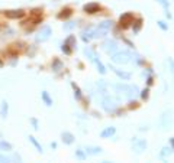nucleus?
Wrapping results in <instances>:
<instances>
[{"label":"nucleus","mask_w":174,"mask_h":163,"mask_svg":"<svg viewBox=\"0 0 174 163\" xmlns=\"http://www.w3.org/2000/svg\"><path fill=\"white\" fill-rule=\"evenodd\" d=\"M115 133H116L115 127H106V129L100 133V137H102V139H109V137H112Z\"/></svg>","instance_id":"10"},{"label":"nucleus","mask_w":174,"mask_h":163,"mask_svg":"<svg viewBox=\"0 0 174 163\" xmlns=\"http://www.w3.org/2000/svg\"><path fill=\"white\" fill-rule=\"evenodd\" d=\"M84 152L86 155H99V153H102V149L97 146H87Z\"/></svg>","instance_id":"11"},{"label":"nucleus","mask_w":174,"mask_h":163,"mask_svg":"<svg viewBox=\"0 0 174 163\" xmlns=\"http://www.w3.org/2000/svg\"><path fill=\"white\" fill-rule=\"evenodd\" d=\"M157 25L160 26V28H161L162 30H168V26L166 25V22H162V20H158V22H157Z\"/></svg>","instance_id":"28"},{"label":"nucleus","mask_w":174,"mask_h":163,"mask_svg":"<svg viewBox=\"0 0 174 163\" xmlns=\"http://www.w3.org/2000/svg\"><path fill=\"white\" fill-rule=\"evenodd\" d=\"M61 137H63V142L65 143V144H71V143L74 142V136H73L71 133H68V131H64V133L61 134Z\"/></svg>","instance_id":"12"},{"label":"nucleus","mask_w":174,"mask_h":163,"mask_svg":"<svg viewBox=\"0 0 174 163\" xmlns=\"http://www.w3.org/2000/svg\"><path fill=\"white\" fill-rule=\"evenodd\" d=\"M0 150L2 152H10L12 150V144L7 142H0Z\"/></svg>","instance_id":"17"},{"label":"nucleus","mask_w":174,"mask_h":163,"mask_svg":"<svg viewBox=\"0 0 174 163\" xmlns=\"http://www.w3.org/2000/svg\"><path fill=\"white\" fill-rule=\"evenodd\" d=\"M158 3H160L162 7L166 9V16L168 17V19H171V15L168 13V2H167V0H158Z\"/></svg>","instance_id":"18"},{"label":"nucleus","mask_w":174,"mask_h":163,"mask_svg":"<svg viewBox=\"0 0 174 163\" xmlns=\"http://www.w3.org/2000/svg\"><path fill=\"white\" fill-rule=\"evenodd\" d=\"M31 123H32V126H34L35 130L39 129V124H38V120H36V118H31Z\"/></svg>","instance_id":"29"},{"label":"nucleus","mask_w":174,"mask_h":163,"mask_svg":"<svg viewBox=\"0 0 174 163\" xmlns=\"http://www.w3.org/2000/svg\"><path fill=\"white\" fill-rule=\"evenodd\" d=\"M94 38V30L93 28H86L83 32H81V39H83V42H86V43H89L92 39Z\"/></svg>","instance_id":"4"},{"label":"nucleus","mask_w":174,"mask_h":163,"mask_svg":"<svg viewBox=\"0 0 174 163\" xmlns=\"http://www.w3.org/2000/svg\"><path fill=\"white\" fill-rule=\"evenodd\" d=\"M70 15H71V10H70V9H65V10H63V13H59L58 17L59 19H63V17H68Z\"/></svg>","instance_id":"25"},{"label":"nucleus","mask_w":174,"mask_h":163,"mask_svg":"<svg viewBox=\"0 0 174 163\" xmlns=\"http://www.w3.org/2000/svg\"><path fill=\"white\" fill-rule=\"evenodd\" d=\"M112 61L115 64H119V65H125L131 61V55L128 54V52H116V54H112Z\"/></svg>","instance_id":"2"},{"label":"nucleus","mask_w":174,"mask_h":163,"mask_svg":"<svg viewBox=\"0 0 174 163\" xmlns=\"http://www.w3.org/2000/svg\"><path fill=\"white\" fill-rule=\"evenodd\" d=\"M112 69H113V72H115L119 78H122V80H129V78H131V74H129V72L119 71V69H116V68H112Z\"/></svg>","instance_id":"13"},{"label":"nucleus","mask_w":174,"mask_h":163,"mask_svg":"<svg viewBox=\"0 0 174 163\" xmlns=\"http://www.w3.org/2000/svg\"><path fill=\"white\" fill-rule=\"evenodd\" d=\"M74 26H76V22H68V23L64 25V30H71Z\"/></svg>","instance_id":"26"},{"label":"nucleus","mask_w":174,"mask_h":163,"mask_svg":"<svg viewBox=\"0 0 174 163\" xmlns=\"http://www.w3.org/2000/svg\"><path fill=\"white\" fill-rule=\"evenodd\" d=\"M103 48L107 54H115V51L118 49V43L115 41H106L103 43Z\"/></svg>","instance_id":"6"},{"label":"nucleus","mask_w":174,"mask_h":163,"mask_svg":"<svg viewBox=\"0 0 174 163\" xmlns=\"http://www.w3.org/2000/svg\"><path fill=\"white\" fill-rule=\"evenodd\" d=\"M51 33H52V30H51V28L48 25H45V26H42L41 28V30L38 32V35H36V41L38 42H45L47 41L49 36H51Z\"/></svg>","instance_id":"3"},{"label":"nucleus","mask_w":174,"mask_h":163,"mask_svg":"<svg viewBox=\"0 0 174 163\" xmlns=\"http://www.w3.org/2000/svg\"><path fill=\"white\" fill-rule=\"evenodd\" d=\"M7 111H9V105L6 101H2V108H0V114L2 117H6L7 116Z\"/></svg>","instance_id":"16"},{"label":"nucleus","mask_w":174,"mask_h":163,"mask_svg":"<svg viewBox=\"0 0 174 163\" xmlns=\"http://www.w3.org/2000/svg\"><path fill=\"white\" fill-rule=\"evenodd\" d=\"M64 43H67L70 48H74V46H76V38H74L73 35H70V36L65 39V42H64Z\"/></svg>","instance_id":"19"},{"label":"nucleus","mask_w":174,"mask_h":163,"mask_svg":"<svg viewBox=\"0 0 174 163\" xmlns=\"http://www.w3.org/2000/svg\"><path fill=\"white\" fill-rule=\"evenodd\" d=\"M41 97H42V100H44V103L49 107V105H52V100H51V97L48 95V92L47 91H42L41 92Z\"/></svg>","instance_id":"15"},{"label":"nucleus","mask_w":174,"mask_h":163,"mask_svg":"<svg viewBox=\"0 0 174 163\" xmlns=\"http://www.w3.org/2000/svg\"><path fill=\"white\" fill-rule=\"evenodd\" d=\"M134 149H135L136 153H141L142 150L147 149V142L145 140H134Z\"/></svg>","instance_id":"7"},{"label":"nucleus","mask_w":174,"mask_h":163,"mask_svg":"<svg viewBox=\"0 0 174 163\" xmlns=\"http://www.w3.org/2000/svg\"><path fill=\"white\" fill-rule=\"evenodd\" d=\"M94 64L97 65V71L100 72V74H105V72H106V68H105V65H103V64L100 62L99 59H97V61H96V62H94Z\"/></svg>","instance_id":"23"},{"label":"nucleus","mask_w":174,"mask_h":163,"mask_svg":"<svg viewBox=\"0 0 174 163\" xmlns=\"http://www.w3.org/2000/svg\"><path fill=\"white\" fill-rule=\"evenodd\" d=\"M102 107L106 110L107 113H111V111H115V108H116L115 100H112V98H109V97H107V98H105V100H103Z\"/></svg>","instance_id":"5"},{"label":"nucleus","mask_w":174,"mask_h":163,"mask_svg":"<svg viewBox=\"0 0 174 163\" xmlns=\"http://www.w3.org/2000/svg\"><path fill=\"white\" fill-rule=\"evenodd\" d=\"M76 157L78 160H86V157H87V155H86L84 150H81V149H78V150H76Z\"/></svg>","instance_id":"20"},{"label":"nucleus","mask_w":174,"mask_h":163,"mask_svg":"<svg viewBox=\"0 0 174 163\" xmlns=\"http://www.w3.org/2000/svg\"><path fill=\"white\" fill-rule=\"evenodd\" d=\"M71 85H73V88H74V97H76V100H81V91H80V88L76 85V82H73Z\"/></svg>","instance_id":"22"},{"label":"nucleus","mask_w":174,"mask_h":163,"mask_svg":"<svg viewBox=\"0 0 174 163\" xmlns=\"http://www.w3.org/2000/svg\"><path fill=\"white\" fill-rule=\"evenodd\" d=\"M100 10V6L99 3H87L84 6V12L86 13H96Z\"/></svg>","instance_id":"9"},{"label":"nucleus","mask_w":174,"mask_h":163,"mask_svg":"<svg viewBox=\"0 0 174 163\" xmlns=\"http://www.w3.org/2000/svg\"><path fill=\"white\" fill-rule=\"evenodd\" d=\"M51 147L52 149H57V143H51Z\"/></svg>","instance_id":"31"},{"label":"nucleus","mask_w":174,"mask_h":163,"mask_svg":"<svg viewBox=\"0 0 174 163\" xmlns=\"http://www.w3.org/2000/svg\"><path fill=\"white\" fill-rule=\"evenodd\" d=\"M61 68H63V62H61L59 59H55V61L52 62V69H54L55 72H58Z\"/></svg>","instance_id":"21"},{"label":"nucleus","mask_w":174,"mask_h":163,"mask_svg":"<svg viewBox=\"0 0 174 163\" xmlns=\"http://www.w3.org/2000/svg\"><path fill=\"white\" fill-rule=\"evenodd\" d=\"M100 163H112V162H107V160H103V162H100Z\"/></svg>","instance_id":"32"},{"label":"nucleus","mask_w":174,"mask_h":163,"mask_svg":"<svg viewBox=\"0 0 174 163\" xmlns=\"http://www.w3.org/2000/svg\"><path fill=\"white\" fill-rule=\"evenodd\" d=\"M129 19H132V13H125L123 16H120V22L126 23V25H128V20H129Z\"/></svg>","instance_id":"24"},{"label":"nucleus","mask_w":174,"mask_h":163,"mask_svg":"<svg viewBox=\"0 0 174 163\" xmlns=\"http://www.w3.org/2000/svg\"><path fill=\"white\" fill-rule=\"evenodd\" d=\"M29 142L32 143V144H34L35 147H36V150H38L39 153H42V152H44L42 146H41V144H39V143H38V140H36V139H35L34 136H29Z\"/></svg>","instance_id":"14"},{"label":"nucleus","mask_w":174,"mask_h":163,"mask_svg":"<svg viewBox=\"0 0 174 163\" xmlns=\"http://www.w3.org/2000/svg\"><path fill=\"white\" fill-rule=\"evenodd\" d=\"M141 97H142V98H147V97H148V90H144V91H142V94H141Z\"/></svg>","instance_id":"30"},{"label":"nucleus","mask_w":174,"mask_h":163,"mask_svg":"<svg viewBox=\"0 0 174 163\" xmlns=\"http://www.w3.org/2000/svg\"><path fill=\"white\" fill-rule=\"evenodd\" d=\"M141 25H142V20H136V23H135V28H134V33H138L139 32V29H141Z\"/></svg>","instance_id":"27"},{"label":"nucleus","mask_w":174,"mask_h":163,"mask_svg":"<svg viewBox=\"0 0 174 163\" xmlns=\"http://www.w3.org/2000/svg\"><path fill=\"white\" fill-rule=\"evenodd\" d=\"M113 26V22L112 20H105L102 23H99L97 29L94 30V38H102V36H106L109 33V30L112 29Z\"/></svg>","instance_id":"1"},{"label":"nucleus","mask_w":174,"mask_h":163,"mask_svg":"<svg viewBox=\"0 0 174 163\" xmlns=\"http://www.w3.org/2000/svg\"><path fill=\"white\" fill-rule=\"evenodd\" d=\"M6 16L9 19H21L25 16V12L23 10H9V12H6Z\"/></svg>","instance_id":"8"}]
</instances>
